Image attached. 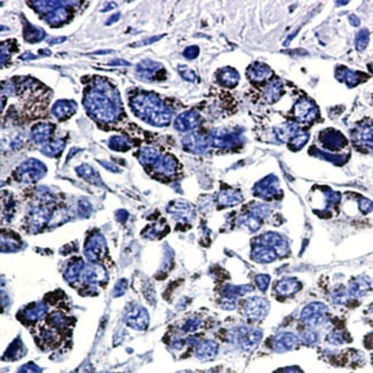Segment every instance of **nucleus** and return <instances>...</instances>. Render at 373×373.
<instances>
[{
  "label": "nucleus",
  "instance_id": "nucleus-1",
  "mask_svg": "<svg viewBox=\"0 0 373 373\" xmlns=\"http://www.w3.org/2000/svg\"><path fill=\"white\" fill-rule=\"evenodd\" d=\"M86 113L100 123H113L122 113V103L117 90L106 79L97 78L93 86L84 94Z\"/></svg>",
  "mask_w": 373,
  "mask_h": 373
},
{
  "label": "nucleus",
  "instance_id": "nucleus-2",
  "mask_svg": "<svg viewBox=\"0 0 373 373\" xmlns=\"http://www.w3.org/2000/svg\"><path fill=\"white\" fill-rule=\"evenodd\" d=\"M131 111L136 116L153 126L162 128L171 123L172 112L162 100L153 93H140L130 101Z\"/></svg>",
  "mask_w": 373,
  "mask_h": 373
},
{
  "label": "nucleus",
  "instance_id": "nucleus-3",
  "mask_svg": "<svg viewBox=\"0 0 373 373\" xmlns=\"http://www.w3.org/2000/svg\"><path fill=\"white\" fill-rule=\"evenodd\" d=\"M46 166L36 158H29V160L21 163L16 169L17 179L22 183L31 184L36 183L46 175Z\"/></svg>",
  "mask_w": 373,
  "mask_h": 373
},
{
  "label": "nucleus",
  "instance_id": "nucleus-4",
  "mask_svg": "<svg viewBox=\"0 0 373 373\" xmlns=\"http://www.w3.org/2000/svg\"><path fill=\"white\" fill-rule=\"evenodd\" d=\"M124 323L137 331H145L149 324V316L146 309L139 304H130L124 312Z\"/></svg>",
  "mask_w": 373,
  "mask_h": 373
},
{
  "label": "nucleus",
  "instance_id": "nucleus-5",
  "mask_svg": "<svg viewBox=\"0 0 373 373\" xmlns=\"http://www.w3.org/2000/svg\"><path fill=\"white\" fill-rule=\"evenodd\" d=\"M107 252V244L100 233H94L86 240L84 247V255L91 263H97L101 260Z\"/></svg>",
  "mask_w": 373,
  "mask_h": 373
},
{
  "label": "nucleus",
  "instance_id": "nucleus-6",
  "mask_svg": "<svg viewBox=\"0 0 373 373\" xmlns=\"http://www.w3.org/2000/svg\"><path fill=\"white\" fill-rule=\"evenodd\" d=\"M319 116V112L315 103L307 98L299 100L294 107V117L300 124H311Z\"/></svg>",
  "mask_w": 373,
  "mask_h": 373
},
{
  "label": "nucleus",
  "instance_id": "nucleus-7",
  "mask_svg": "<svg viewBox=\"0 0 373 373\" xmlns=\"http://www.w3.org/2000/svg\"><path fill=\"white\" fill-rule=\"evenodd\" d=\"M181 143H183V147L188 152H192L194 154H203L210 147L211 137L210 135L194 132L185 136Z\"/></svg>",
  "mask_w": 373,
  "mask_h": 373
},
{
  "label": "nucleus",
  "instance_id": "nucleus-8",
  "mask_svg": "<svg viewBox=\"0 0 373 373\" xmlns=\"http://www.w3.org/2000/svg\"><path fill=\"white\" fill-rule=\"evenodd\" d=\"M165 72V67L161 63L152 60H144L136 66V75L143 81L158 78V75Z\"/></svg>",
  "mask_w": 373,
  "mask_h": 373
},
{
  "label": "nucleus",
  "instance_id": "nucleus-9",
  "mask_svg": "<svg viewBox=\"0 0 373 373\" xmlns=\"http://www.w3.org/2000/svg\"><path fill=\"white\" fill-rule=\"evenodd\" d=\"M269 310V304L262 298H251L244 304V313L252 319H261Z\"/></svg>",
  "mask_w": 373,
  "mask_h": 373
},
{
  "label": "nucleus",
  "instance_id": "nucleus-10",
  "mask_svg": "<svg viewBox=\"0 0 373 373\" xmlns=\"http://www.w3.org/2000/svg\"><path fill=\"white\" fill-rule=\"evenodd\" d=\"M47 311L48 308L44 302L33 303L24 308L23 311H21L20 319L25 323V324H35V323L44 319V317L46 316Z\"/></svg>",
  "mask_w": 373,
  "mask_h": 373
},
{
  "label": "nucleus",
  "instance_id": "nucleus-11",
  "mask_svg": "<svg viewBox=\"0 0 373 373\" xmlns=\"http://www.w3.org/2000/svg\"><path fill=\"white\" fill-rule=\"evenodd\" d=\"M210 137H211V145L220 148L233 147L235 145L240 144L239 135L235 132H231V131L225 129L215 130L210 135Z\"/></svg>",
  "mask_w": 373,
  "mask_h": 373
},
{
  "label": "nucleus",
  "instance_id": "nucleus-12",
  "mask_svg": "<svg viewBox=\"0 0 373 373\" xmlns=\"http://www.w3.org/2000/svg\"><path fill=\"white\" fill-rule=\"evenodd\" d=\"M261 338L262 333L260 331L249 329H240L235 334L236 341L241 345V348H244L245 350H251L255 348L258 342H260Z\"/></svg>",
  "mask_w": 373,
  "mask_h": 373
},
{
  "label": "nucleus",
  "instance_id": "nucleus-13",
  "mask_svg": "<svg viewBox=\"0 0 373 373\" xmlns=\"http://www.w3.org/2000/svg\"><path fill=\"white\" fill-rule=\"evenodd\" d=\"M200 124V115L194 111H188L181 113L179 116H177L175 121L176 130L186 132L197 129Z\"/></svg>",
  "mask_w": 373,
  "mask_h": 373
},
{
  "label": "nucleus",
  "instance_id": "nucleus-14",
  "mask_svg": "<svg viewBox=\"0 0 373 373\" xmlns=\"http://www.w3.org/2000/svg\"><path fill=\"white\" fill-rule=\"evenodd\" d=\"M52 217V211L48 208L40 207L31 211L29 216V226L33 232H37L47 224Z\"/></svg>",
  "mask_w": 373,
  "mask_h": 373
},
{
  "label": "nucleus",
  "instance_id": "nucleus-15",
  "mask_svg": "<svg viewBox=\"0 0 373 373\" xmlns=\"http://www.w3.org/2000/svg\"><path fill=\"white\" fill-rule=\"evenodd\" d=\"M322 146L327 149H341L347 145V140L339 131L327 129L321 136Z\"/></svg>",
  "mask_w": 373,
  "mask_h": 373
},
{
  "label": "nucleus",
  "instance_id": "nucleus-16",
  "mask_svg": "<svg viewBox=\"0 0 373 373\" xmlns=\"http://www.w3.org/2000/svg\"><path fill=\"white\" fill-rule=\"evenodd\" d=\"M107 274L104 268H102L98 263H92V264L86 265L84 268L83 276H82V279H83L85 283L88 284H98L101 283L104 279H106Z\"/></svg>",
  "mask_w": 373,
  "mask_h": 373
},
{
  "label": "nucleus",
  "instance_id": "nucleus-17",
  "mask_svg": "<svg viewBox=\"0 0 373 373\" xmlns=\"http://www.w3.org/2000/svg\"><path fill=\"white\" fill-rule=\"evenodd\" d=\"M77 111V104L70 100H58V101L53 104L52 114L56 116L58 120L65 121L67 118L71 117Z\"/></svg>",
  "mask_w": 373,
  "mask_h": 373
},
{
  "label": "nucleus",
  "instance_id": "nucleus-18",
  "mask_svg": "<svg viewBox=\"0 0 373 373\" xmlns=\"http://www.w3.org/2000/svg\"><path fill=\"white\" fill-rule=\"evenodd\" d=\"M177 167H178V162L175 158V156L170 155V154H167V155H163L160 157L155 165L153 166L154 170L157 174L163 175V176H172L176 174Z\"/></svg>",
  "mask_w": 373,
  "mask_h": 373
},
{
  "label": "nucleus",
  "instance_id": "nucleus-19",
  "mask_svg": "<svg viewBox=\"0 0 373 373\" xmlns=\"http://www.w3.org/2000/svg\"><path fill=\"white\" fill-rule=\"evenodd\" d=\"M218 353V344L212 340L200 341L195 348V357L202 361L215 358Z\"/></svg>",
  "mask_w": 373,
  "mask_h": 373
},
{
  "label": "nucleus",
  "instance_id": "nucleus-20",
  "mask_svg": "<svg viewBox=\"0 0 373 373\" xmlns=\"http://www.w3.org/2000/svg\"><path fill=\"white\" fill-rule=\"evenodd\" d=\"M335 76L339 81L347 84L349 88H354V86H356L357 84L361 83L362 79L365 78V75H364L363 72L350 70L344 67L338 68L335 71Z\"/></svg>",
  "mask_w": 373,
  "mask_h": 373
},
{
  "label": "nucleus",
  "instance_id": "nucleus-21",
  "mask_svg": "<svg viewBox=\"0 0 373 373\" xmlns=\"http://www.w3.org/2000/svg\"><path fill=\"white\" fill-rule=\"evenodd\" d=\"M84 268L85 265L83 261L77 258V260H74L67 265L65 272H63V277H65L68 283L74 285L81 280L82 276H83Z\"/></svg>",
  "mask_w": 373,
  "mask_h": 373
},
{
  "label": "nucleus",
  "instance_id": "nucleus-22",
  "mask_svg": "<svg viewBox=\"0 0 373 373\" xmlns=\"http://www.w3.org/2000/svg\"><path fill=\"white\" fill-rule=\"evenodd\" d=\"M25 354H26L25 345L22 342V340L19 336V338L15 339L10 345H8V348L6 349V352L3 356V361L6 362L19 361V359L25 356Z\"/></svg>",
  "mask_w": 373,
  "mask_h": 373
},
{
  "label": "nucleus",
  "instance_id": "nucleus-23",
  "mask_svg": "<svg viewBox=\"0 0 373 373\" xmlns=\"http://www.w3.org/2000/svg\"><path fill=\"white\" fill-rule=\"evenodd\" d=\"M53 132V125L49 123H38L31 129L30 137L36 144H45L51 138Z\"/></svg>",
  "mask_w": 373,
  "mask_h": 373
},
{
  "label": "nucleus",
  "instance_id": "nucleus-24",
  "mask_svg": "<svg viewBox=\"0 0 373 373\" xmlns=\"http://www.w3.org/2000/svg\"><path fill=\"white\" fill-rule=\"evenodd\" d=\"M356 145L365 146L373 151V125H362L354 135Z\"/></svg>",
  "mask_w": 373,
  "mask_h": 373
},
{
  "label": "nucleus",
  "instance_id": "nucleus-25",
  "mask_svg": "<svg viewBox=\"0 0 373 373\" xmlns=\"http://www.w3.org/2000/svg\"><path fill=\"white\" fill-rule=\"evenodd\" d=\"M272 75V71L264 63L255 62L247 70L248 78L253 82H262Z\"/></svg>",
  "mask_w": 373,
  "mask_h": 373
},
{
  "label": "nucleus",
  "instance_id": "nucleus-26",
  "mask_svg": "<svg viewBox=\"0 0 373 373\" xmlns=\"http://www.w3.org/2000/svg\"><path fill=\"white\" fill-rule=\"evenodd\" d=\"M76 172H77V175L82 177L83 179H85L86 181H89L90 184H93L95 186L103 185L102 180H101V178H100L98 172L95 171L91 166L86 165V163H84V165H82L79 167H77Z\"/></svg>",
  "mask_w": 373,
  "mask_h": 373
},
{
  "label": "nucleus",
  "instance_id": "nucleus-27",
  "mask_svg": "<svg viewBox=\"0 0 373 373\" xmlns=\"http://www.w3.org/2000/svg\"><path fill=\"white\" fill-rule=\"evenodd\" d=\"M168 211L177 217L184 218V220H190L193 216V207L185 201L172 202L168 208Z\"/></svg>",
  "mask_w": 373,
  "mask_h": 373
},
{
  "label": "nucleus",
  "instance_id": "nucleus-28",
  "mask_svg": "<svg viewBox=\"0 0 373 373\" xmlns=\"http://www.w3.org/2000/svg\"><path fill=\"white\" fill-rule=\"evenodd\" d=\"M46 37L44 29L39 28V26L33 25L30 23H25L23 26V38L25 42L30 44H36L42 42V40Z\"/></svg>",
  "mask_w": 373,
  "mask_h": 373
},
{
  "label": "nucleus",
  "instance_id": "nucleus-29",
  "mask_svg": "<svg viewBox=\"0 0 373 373\" xmlns=\"http://www.w3.org/2000/svg\"><path fill=\"white\" fill-rule=\"evenodd\" d=\"M69 15H70L69 11H68L65 6H60L45 16L44 20L46 21L49 25L58 26L67 22L68 19H69Z\"/></svg>",
  "mask_w": 373,
  "mask_h": 373
},
{
  "label": "nucleus",
  "instance_id": "nucleus-30",
  "mask_svg": "<svg viewBox=\"0 0 373 373\" xmlns=\"http://www.w3.org/2000/svg\"><path fill=\"white\" fill-rule=\"evenodd\" d=\"M218 79H220V83L223 86H226V88L233 89L239 83L240 76L238 71L232 69V68H224L220 71L218 74Z\"/></svg>",
  "mask_w": 373,
  "mask_h": 373
},
{
  "label": "nucleus",
  "instance_id": "nucleus-31",
  "mask_svg": "<svg viewBox=\"0 0 373 373\" xmlns=\"http://www.w3.org/2000/svg\"><path fill=\"white\" fill-rule=\"evenodd\" d=\"M241 201H243V195H241L239 191L227 190L218 194V203L223 207L235 206Z\"/></svg>",
  "mask_w": 373,
  "mask_h": 373
},
{
  "label": "nucleus",
  "instance_id": "nucleus-32",
  "mask_svg": "<svg viewBox=\"0 0 373 373\" xmlns=\"http://www.w3.org/2000/svg\"><path fill=\"white\" fill-rule=\"evenodd\" d=\"M276 258V253L269 246H257L253 251V260L261 263H268L274 261Z\"/></svg>",
  "mask_w": 373,
  "mask_h": 373
},
{
  "label": "nucleus",
  "instance_id": "nucleus-33",
  "mask_svg": "<svg viewBox=\"0 0 373 373\" xmlns=\"http://www.w3.org/2000/svg\"><path fill=\"white\" fill-rule=\"evenodd\" d=\"M160 153H158L155 148L152 147H144L139 151L138 158L142 165L144 166H154L155 163L160 160Z\"/></svg>",
  "mask_w": 373,
  "mask_h": 373
},
{
  "label": "nucleus",
  "instance_id": "nucleus-34",
  "mask_svg": "<svg viewBox=\"0 0 373 373\" xmlns=\"http://www.w3.org/2000/svg\"><path fill=\"white\" fill-rule=\"evenodd\" d=\"M66 143L63 139H56L53 142L45 144L42 148V153L47 157H57L63 152Z\"/></svg>",
  "mask_w": 373,
  "mask_h": 373
},
{
  "label": "nucleus",
  "instance_id": "nucleus-35",
  "mask_svg": "<svg viewBox=\"0 0 373 373\" xmlns=\"http://www.w3.org/2000/svg\"><path fill=\"white\" fill-rule=\"evenodd\" d=\"M283 93V83L280 81H272L267 85L264 91V98L268 102H276Z\"/></svg>",
  "mask_w": 373,
  "mask_h": 373
},
{
  "label": "nucleus",
  "instance_id": "nucleus-36",
  "mask_svg": "<svg viewBox=\"0 0 373 373\" xmlns=\"http://www.w3.org/2000/svg\"><path fill=\"white\" fill-rule=\"evenodd\" d=\"M108 146L113 151L116 152H126L132 147V143L124 137V136H113L108 140Z\"/></svg>",
  "mask_w": 373,
  "mask_h": 373
},
{
  "label": "nucleus",
  "instance_id": "nucleus-37",
  "mask_svg": "<svg viewBox=\"0 0 373 373\" xmlns=\"http://www.w3.org/2000/svg\"><path fill=\"white\" fill-rule=\"evenodd\" d=\"M276 184L277 181L269 180V178L262 180L261 183H258L255 186V194L262 198H269L270 195H275Z\"/></svg>",
  "mask_w": 373,
  "mask_h": 373
},
{
  "label": "nucleus",
  "instance_id": "nucleus-38",
  "mask_svg": "<svg viewBox=\"0 0 373 373\" xmlns=\"http://www.w3.org/2000/svg\"><path fill=\"white\" fill-rule=\"evenodd\" d=\"M298 340L297 338L293 334H289V333H285V334H281L280 336H278L276 340V348L278 350H288V349H292L295 347V344H297Z\"/></svg>",
  "mask_w": 373,
  "mask_h": 373
},
{
  "label": "nucleus",
  "instance_id": "nucleus-39",
  "mask_svg": "<svg viewBox=\"0 0 373 373\" xmlns=\"http://www.w3.org/2000/svg\"><path fill=\"white\" fill-rule=\"evenodd\" d=\"M31 4L34 5L36 11L46 16L54 10H57L58 7H60V5H63V2H45L44 0V2H34Z\"/></svg>",
  "mask_w": 373,
  "mask_h": 373
},
{
  "label": "nucleus",
  "instance_id": "nucleus-40",
  "mask_svg": "<svg viewBox=\"0 0 373 373\" xmlns=\"http://www.w3.org/2000/svg\"><path fill=\"white\" fill-rule=\"evenodd\" d=\"M20 241L15 236L3 235L2 238V251L3 252H15L20 248Z\"/></svg>",
  "mask_w": 373,
  "mask_h": 373
},
{
  "label": "nucleus",
  "instance_id": "nucleus-41",
  "mask_svg": "<svg viewBox=\"0 0 373 373\" xmlns=\"http://www.w3.org/2000/svg\"><path fill=\"white\" fill-rule=\"evenodd\" d=\"M241 224H243L245 227H247L249 231H256L260 229L261 221H260V218L257 217V215L253 214V215L243 217V220H241Z\"/></svg>",
  "mask_w": 373,
  "mask_h": 373
},
{
  "label": "nucleus",
  "instance_id": "nucleus-42",
  "mask_svg": "<svg viewBox=\"0 0 373 373\" xmlns=\"http://www.w3.org/2000/svg\"><path fill=\"white\" fill-rule=\"evenodd\" d=\"M368 39H370V36H368V31L366 29L359 31L356 36V40H355V43H356V48L358 51H364V49H365L368 44Z\"/></svg>",
  "mask_w": 373,
  "mask_h": 373
},
{
  "label": "nucleus",
  "instance_id": "nucleus-43",
  "mask_svg": "<svg viewBox=\"0 0 373 373\" xmlns=\"http://www.w3.org/2000/svg\"><path fill=\"white\" fill-rule=\"evenodd\" d=\"M91 212H92V204H91L88 200H81V201L78 202V214L79 215L83 217V218H86L89 217L91 215Z\"/></svg>",
  "mask_w": 373,
  "mask_h": 373
},
{
  "label": "nucleus",
  "instance_id": "nucleus-44",
  "mask_svg": "<svg viewBox=\"0 0 373 373\" xmlns=\"http://www.w3.org/2000/svg\"><path fill=\"white\" fill-rule=\"evenodd\" d=\"M17 373H43L42 367H39L37 364L34 362H28L24 365H22L17 370Z\"/></svg>",
  "mask_w": 373,
  "mask_h": 373
},
{
  "label": "nucleus",
  "instance_id": "nucleus-45",
  "mask_svg": "<svg viewBox=\"0 0 373 373\" xmlns=\"http://www.w3.org/2000/svg\"><path fill=\"white\" fill-rule=\"evenodd\" d=\"M179 72L181 77H183L184 79L186 81H190V82H194L195 79H197V75L194 74L193 70H191L189 67L186 66H180L179 67Z\"/></svg>",
  "mask_w": 373,
  "mask_h": 373
},
{
  "label": "nucleus",
  "instance_id": "nucleus-46",
  "mask_svg": "<svg viewBox=\"0 0 373 373\" xmlns=\"http://www.w3.org/2000/svg\"><path fill=\"white\" fill-rule=\"evenodd\" d=\"M11 43L10 42H3L2 44V66L4 63L10 60L11 57Z\"/></svg>",
  "mask_w": 373,
  "mask_h": 373
},
{
  "label": "nucleus",
  "instance_id": "nucleus-47",
  "mask_svg": "<svg viewBox=\"0 0 373 373\" xmlns=\"http://www.w3.org/2000/svg\"><path fill=\"white\" fill-rule=\"evenodd\" d=\"M126 283H128V281H126L125 279H121L115 285V288H114V295H115V297H121V295H123V293L125 292L126 286H128V284Z\"/></svg>",
  "mask_w": 373,
  "mask_h": 373
},
{
  "label": "nucleus",
  "instance_id": "nucleus-48",
  "mask_svg": "<svg viewBox=\"0 0 373 373\" xmlns=\"http://www.w3.org/2000/svg\"><path fill=\"white\" fill-rule=\"evenodd\" d=\"M198 56H199V47L197 46H190L184 51V57L186 59H190V60L195 59Z\"/></svg>",
  "mask_w": 373,
  "mask_h": 373
},
{
  "label": "nucleus",
  "instance_id": "nucleus-49",
  "mask_svg": "<svg viewBox=\"0 0 373 373\" xmlns=\"http://www.w3.org/2000/svg\"><path fill=\"white\" fill-rule=\"evenodd\" d=\"M100 165H101L103 168H106L107 170L112 171V172H120V169L116 167V165H114L112 162H106V161H99Z\"/></svg>",
  "mask_w": 373,
  "mask_h": 373
},
{
  "label": "nucleus",
  "instance_id": "nucleus-50",
  "mask_svg": "<svg viewBox=\"0 0 373 373\" xmlns=\"http://www.w3.org/2000/svg\"><path fill=\"white\" fill-rule=\"evenodd\" d=\"M268 280H269V278H268V277H265V276H260V277H257V278H256L258 287H260L262 290H264L267 288Z\"/></svg>",
  "mask_w": 373,
  "mask_h": 373
},
{
  "label": "nucleus",
  "instance_id": "nucleus-51",
  "mask_svg": "<svg viewBox=\"0 0 373 373\" xmlns=\"http://www.w3.org/2000/svg\"><path fill=\"white\" fill-rule=\"evenodd\" d=\"M160 38H162V36H156V37H152V38H149V39L143 40V42L140 43V44H138V45H132V46H136V47H137V46H142V45H148V44H152V43H154V42H156V40H158Z\"/></svg>",
  "mask_w": 373,
  "mask_h": 373
},
{
  "label": "nucleus",
  "instance_id": "nucleus-52",
  "mask_svg": "<svg viewBox=\"0 0 373 373\" xmlns=\"http://www.w3.org/2000/svg\"><path fill=\"white\" fill-rule=\"evenodd\" d=\"M108 65L111 66H131V63L125 61V60H113L112 62H109Z\"/></svg>",
  "mask_w": 373,
  "mask_h": 373
},
{
  "label": "nucleus",
  "instance_id": "nucleus-53",
  "mask_svg": "<svg viewBox=\"0 0 373 373\" xmlns=\"http://www.w3.org/2000/svg\"><path fill=\"white\" fill-rule=\"evenodd\" d=\"M67 37H58V38H53L51 40H48L49 45H56V44H61L63 42H66Z\"/></svg>",
  "mask_w": 373,
  "mask_h": 373
},
{
  "label": "nucleus",
  "instance_id": "nucleus-54",
  "mask_svg": "<svg viewBox=\"0 0 373 373\" xmlns=\"http://www.w3.org/2000/svg\"><path fill=\"white\" fill-rule=\"evenodd\" d=\"M120 13H117V14H114L112 17H111V19H109L107 22H106V24L107 25H111L112 23H113V22H115V21H118V19H120Z\"/></svg>",
  "mask_w": 373,
  "mask_h": 373
},
{
  "label": "nucleus",
  "instance_id": "nucleus-55",
  "mask_svg": "<svg viewBox=\"0 0 373 373\" xmlns=\"http://www.w3.org/2000/svg\"><path fill=\"white\" fill-rule=\"evenodd\" d=\"M116 6H117V5H116L115 3H108V4H107V7L102 8L101 12H108V11H111V10H114V8H115Z\"/></svg>",
  "mask_w": 373,
  "mask_h": 373
},
{
  "label": "nucleus",
  "instance_id": "nucleus-56",
  "mask_svg": "<svg viewBox=\"0 0 373 373\" xmlns=\"http://www.w3.org/2000/svg\"><path fill=\"white\" fill-rule=\"evenodd\" d=\"M20 59H21V60L26 61V60H28V59H36V57L34 56V54H31V53H25V54H23V56H21Z\"/></svg>",
  "mask_w": 373,
  "mask_h": 373
},
{
  "label": "nucleus",
  "instance_id": "nucleus-57",
  "mask_svg": "<svg viewBox=\"0 0 373 373\" xmlns=\"http://www.w3.org/2000/svg\"><path fill=\"white\" fill-rule=\"evenodd\" d=\"M350 21H353V25H358V23H359V20L357 19L356 16L350 17Z\"/></svg>",
  "mask_w": 373,
  "mask_h": 373
},
{
  "label": "nucleus",
  "instance_id": "nucleus-58",
  "mask_svg": "<svg viewBox=\"0 0 373 373\" xmlns=\"http://www.w3.org/2000/svg\"><path fill=\"white\" fill-rule=\"evenodd\" d=\"M40 54H44V56H51V53H49L48 49H40Z\"/></svg>",
  "mask_w": 373,
  "mask_h": 373
},
{
  "label": "nucleus",
  "instance_id": "nucleus-59",
  "mask_svg": "<svg viewBox=\"0 0 373 373\" xmlns=\"http://www.w3.org/2000/svg\"><path fill=\"white\" fill-rule=\"evenodd\" d=\"M368 69H370V71L373 74V63H370V65H368Z\"/></svg>",
  "mask_w": 373,
  "mask_h": 373
}]
</instances>
